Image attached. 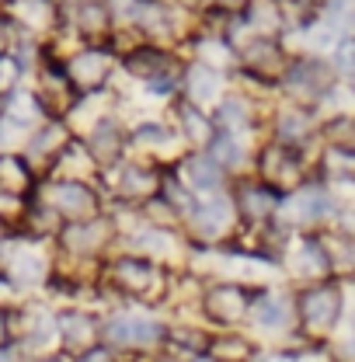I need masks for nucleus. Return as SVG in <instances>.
Returning a JSON list of instances; mask_svg holds the SVG:
<instances>
[{"instance_id": "7", "label": "nucleus", "mask_w": 355, "mask_h": 362, "mask_svg": "<svg viewBox=\"0 0 355 362\" xmlns=\"http://www.w3.org/2000/svg\"><path fill=\"white\" fill-rule=\"evenodd\" d=\"M115 237V226L105 216H94L84 223H63L59 230V247L70 258H98Z\"/></svg>"}, {"instance_id": "15", "label": "nucleus", "mask_w": 355, "mask_h": 362, "mask_svg": "<svg viewBox=\"0 0 355 362\" xmlns=\"http://www.w3.org/2000/svg\"><path fill=\"white\" fill-rule=\"evenodd\" d=\"M262 175L275 195L282 188H296L300 185V153H293L289 146H272L262 157Z\"/></svg>"}, {"instance_id": "5", "label": "nucleus", "mask_w": 355, "mask_h": 362, "mask_svg": "<svg viewBox=\"0 0 355 362\" xmlns=\"http://www.w3.org/2000/svg\"><path fill=\"white\" fill-rule=\"evenodd\" d=\"M42 206H49L66 223H84V220L101 216L98 213V192L91 188L88 181H59V178L45 181Z\"/></svg>"}, {"instance_id": "1", "label": "nucleus", "mask_w": 355, "mask_h": 362, "mask_svg": "<svg viewBox=\"0 0 355 362\" xmlns=\"http://www.w3.org/2000/svg\"><path fill=\"white\" fill-rule=\"evenodd\" d=\"M293 303H296V331L310 341L320 345L345 314V293L334 279H324V282H310L303 289L293 293Z\"/></svg>"}, {"instance_id": "10", "label": "nucleus", "mask_w": 355, "mask_h": 362, "mask_svg": "<svg viewBox=\"0 0 355 362\" xmlns=\"http://www.w3.org/2000/svg\"><path fill=\"white\" fill-rule=\"evenodd\" d=\"M4 272H7V279H11L18 289L42 286L45 279H49V258L39 255L35 244H21V247H11V251H7Z\"/></svg>"}, {"instance_id": "22", "label": "nucleus", "mask_w": 355, "mask_h": 362, "mask_svg": "<svg viewBox=\"0 0 355 362\" xmlns=\"http://www.w3.org/2000/svg\"><path fill=\"white\" fill-rule=\"evenodd\" d=\"M66 143H70V133H66L59 122H45V126H39V129L32 133V139H28V150H25L28 157H25V160H28V164H32V160H49V164H52Z\"/></svg>"}, {"instance_id": "19", "label": "nucleus", "mask_w": 355, "mask_h": 362, "mask_svg": "<svg viewBox=\"0 0 355 362\" xmlns=\"http://www.w3.org/2000/svg\"><path fill=\"white\" fill-rule=\"evenodd\" d=\"M0 192H7V195H14V199H28V195L35 192L32 164H28L21 153L0 150Z\"/></svg>"}, {"instance_id": "42", "label": "nucleus", "mask_w": 355, "mask_h": 362, "mask_svg": "<svg viewBox=\"0 0 355 362\" xmlns=\"http://www.w3.org/2000/svg\"><path fill=\"white\" fill-rule=\"evenodd\" d=\"M136 143H164L168 139V129L164 126H157V122H146V126H139L133 133Z\"/></svg>"}, {"instance_id": "20", "label": "nucleus", "mask_w": 355, "mask_h": 362, "mask_svg": "<svg viewBox=\"0 0 355 362\" xmlns=\"http://www.w3.org/2000/svg\"><path fill=\"white\" fill-rule=\"evenodd\" d=\"M317 240H320V247H324L331 279H334V275H355V237L352 233L334 230V233H320Z\"/></svg>"}, {"instance_id": "24", "label": "nucleus", "mask_w": 355, "mask_h": 362, "mask_svg": "<svg viewBox=\"0 0 355 362\" xmlns=\"http://www.w3.org/2000/svg\"><path fill=\"white\" fill-rule=\"evenodd\" d=\"M209 359L213 362H255L258 359V349H255L251 338H244L237 331H223V334H213Z\"/></svg>"}, {"instance_id": "34", "label": "nucleus", "mask_w": 355, "mask_h": 362, "mask_svg": "<svg viewBox=\"0 0 355 362\" xmlns=\"http://www.w3.org/2000/svg\"><path fill=\"white\" fill-rule=\"evenodd\" d=\"M324 136L331 146H338L342 153H355V119H334L324 126Z\"/></svg>"}, {"instance_id": "16", "label": "nucleus", "mask_w": 355, "mask_h": 362, "mask_svg": "<svg viewBox=\"0 0 355 362\" xmlns=\"http://www.w3.org/2000/svg\"><path fill=\"white\" fill-rule=\"evenodd\" d=\"M188 223H192L199 240H216L223 233H230V226H233V206L226 199L199 202V209L188 216Z\"/></svg>"}, {"instance_id": "45", "label": "nucleus", "mask_w": 355, "mask_h": 362, "mask_svg": "<svg viewBox=\"0 0 355 362\" xmlns=\"http://www.w3.org/2000/svg\"><path fill=\"white\" fill-rule=\"evenodd\" d=\"M14 293H18V286L7 279V272L0 269V307H7V300H11Z\"/></svg>"}, {"instance_id": "28", "label": "nucleus", "mask_w": 355, "mask_h": 362, "mask_svg": "<svg viewBox=\"0 0 355 362\" xmlns=\"http://www.w3.org/2000/svg\"><path fill=\"white\" fill-rule=\"evenodd\" d=\"M192 181V188L199 192H216L223 181V168L213 157H188L185 160V185Z\"/></svg>"}, {"instance_id": "17", "label": "nucleus", "mask_w": 355, "mask_h": 362, "mask_svg": "<svg viewBox=\"0 0 355 362\" xmlns=\"http://www.w3.org/2000/svg\"><path fill=\"white\" fill-rule=\"evenodd\" d=\"M4 14L28 32H49L56 25V4L52 0H4Z\"/></svg>"}, {"instance_id": "37", "label": "nucleus", "mask_w": 355, "mask_h": 362, "mask_svg": "<svg viewBox=\"0 0 355 362\" xmlns=\"http://www.w3.org/2000/svg\"><path fill=\"white\" fill-rule=\"evenodd\" d=\"M307 115H300V112H282L279 115V139L282 143H300V139H307Z\"/></svg>"}, {"instance_id": "33", "label": "nucleus", "mask_w": 355, "mask_h": 362, "mask_svg": "<svg viewBox=\"0 0 355 362\" xmlns=\"http://www.w3.org/2000/svg\"><path fill=\"white\" fill-rule=\"evenodd\" d=\"M244 59H248V66H251V70H258V74H272V66H279V63H282V52H279L272 42L258 39V42L248 45Z\"/></svg>"}, {"instance_id": "25", "label": "nucleus", "mask_w": 355, "mask_h": 362, "mask_svg": "<svg viewBox=\"0 0 355 362\" xmlns=\"http://www.w3.org/2000/svg\"><path fill=\"white\" fill-rule=\"evenodd\" d=\"M42 105H39V98L35 94H28V90H14L11 98H4V119L14 126V129H39L35 122L42 119Z\"/></svg>"}, {"instance_id": "29", "label": "nucleus", "mask_w": 355, "mask_h": 362, "mask_svg": "<svg viewBox=\"0 0 355 362\" xmlns=\"http://www.w3.org/2000/svg\"><path fill=\"white\" fill-rule=\"evenodd\" d=\"M185 88H188V98H192V105L199 108V101H216V90H220V77H216V70H209V66H192L188 74H185Z\"/></svg>"}, {"instance_id": "8", "label": "nucleus", "mask_w": 355, "mask_h": 362, "mask_svg": "<svg viewBox=\"0 0 355 362\" xmlns=\"http://www.w3.org/2000/svg\"><path fill=\"white\" fill-rule=\"evenodd\" d=\"M248 320L262 331H289V327H296V303H293V296L265 286V289H258Z\"/></svg>"}, {"instance_id": "36", "label": "nucleus", "mask_w": 355, "mask_h": 362, "mask_svg": "<svg viewBox=\"0 0 355 362\" xmlns=\"http://www.w3.org/2000/svg\"><path fill=\"white\" fill-rule=\"evenodd\" d=\"M209 157H213L220 168H233V164L240 160V143H237V136L216 133L213 143H209Z\"/></svg>"}, {"instance_id": "27", "label": "nucleus", "mask_w": 355, "mask_h": 362, "mask_svg": "<svg viewBox=\"0 0 355 362\" xmlns=\"http://www.w3.org/2000/svg\"><path fill=\"white\" fill-rule=\"evenodd\" d=\"M108 21H112V11L105 7V0H81L74 11V28L84 39H101L108 32Z\"/></svg>"}, {"instance_id": "23", "label": "nucleus", "mask_w": 355, "mask_h": 362, "mask_svg": "<svg viewBox=\"0 0 355 362\" xmlns=\"http://www.w3.org/2000/svg\"><path fill=\"white\" fill-rule=\"evenodd\" d=\"M286 84L293 94H307V98H317V94H324V90L331 88V74H327V66L324 63H296L293 70H289V77H286Z\"/></svg>"}, {"instance_id": "32", "label": "nucleus", "mask_w": 355, "mask_h": 362, "mask_svg": "<svg viewBox=\"0 0 355 362\" xmlns=\"http://www.w3.org/2000/svg\"><path fill=\"white\" fill-rule=\"evenodd\" d=\"M126 66H129V74L136 77H150V81H157L161 77V66H164V56H161V49H136L133 56L126 59Z\"/></svg>"}, {"instance_id": "26", "label": "nucleus", "mask_w": 355, "mask_h": 362, "mask_svg": "<svg viewBox=\"0 0 355 362\" xmlns=\"http://www.w3.org/2000/svg\"><path fill=\"white\" fill-rule=\"evenodd\" d=\"M88 150H91V157H94L98 164H115L119 153H122V129H119L115 122H108V119L94 122V133H91V139H88Z\"/></svg>"}, {"instance_id": "49", "label": "nucleus", "mask_w": 355, "mask_h": 362, "mask_svg": "<svg viewBox=\"0 0 355 362\" xmlns=\"http://www.w3.org/2000/svg\"><path fill=\"white\" fill-rule=\"evenodd\" d=\"M0 122H4V98H0Z\"/></svg>"}, {"instance_id": "40", "label": "nucleus", "mask_w": 355, "mask_h": 362, "mask_svg": "<svg viewBox=\"0 0 355 362\" xmlns=\"http://www.w3.org/2000/svg\"><path fill=\"white\" fill-rule=\"evenodd\" d=\"M334 66H338L342 74H352L355 77V39H345V42L338 45V52H334Z\"/></svg>"}, {"instance_id": "3", "label": "nucleus", "mask_w": 355, "mask_h": 362, "mask_svg": "<svg viewBox=\"0 0 355 362\" xmlns=\"http://www.w3.org/2000/svg\"><path fill=\"white\" fill-rule=\"evenodd\" d=\"M164 331L168 324L153 320L146 314H112L101 320V345L112 352H150V349H164Z\"/></svg>"}, {"instance_id": "46", "label": "nucleus", "mask_w": 355, "mask_h": 362, "mask_svg": "<svg viewBox=\"0 0 355 362\" xmlns=\"http://www.w3.org/2000/svg\"><path fill=\"white\" fill-rule=\"evenodd\" d=\"M0 362H18V352H14V345H0Z\"/></svg>"}, {"instance_id": "14", "label": "nucleus", "mask_w": 355, "mask_h": 362, "mask_svg": "<svg viewBox=\"0 0 355 362\" xmlns=\"http://www.w3.org/2000/svg\"><path fill=\"white\" fill-rule=\"evenodd\" d=\"M237 213L244 216V223L262 226L279 213V195L268 188L265 181H248L237 192Z\"/></svg>"}, {"instance_id": "18", "label": "nucleus", "mask_w": 355, "mask_h": 362, "mask_svg": "<svg viewBox=\"0 0 355 362\" xmlns=\"http://www.w3.org/2000/svg\"><path fill=\"white\" fill-rule=\"evenodd\" d=\"M49 171H56L59 181H88L94 171H98V160L91 157L88 143H81V139H70L63 150H59V157L49 164Z\"/></svg>"}, {"instance_id": "35", "label": "nucleus", "mask_w": 355, "mask_h": 362, "mask_svg": "<svg viewBox=\"0 0 355 362\" xmlns=\"http://www.w3.org/2000/svg\"><path fill=\"white\" fill-rule=\"evenodd\" d=\"M216 126H220V133L233 136L237 129H248V112H244V105L240 101H223L220 108H216Z\"/></svg>"}, {"instance_id": "43", "label": "nucleus", "mask_w": 355, "mask_h": 362, "mask_svg": "<svg viewBox=\"0 0 355 362\" xmlns=\"http://www.w3.org/2000/svg\"><path fill=\"white\" fill-rule=\"evenodd\" d=\"M77 362H115V352L105 349V345H98V349H91L84 356H77Z\"/></svg>"}, {"instance_id": "38", "label": "nucleus", "mask_w": 355, "mask_h": 362, "mask_svg": "<svg viewBox=\"0 0 355 362\" xmlns=\"http://www.w3.org/2000/svg\"><path fill=\"white\" fill-rule=\"evenodd\" d=\"M21 63L14 56H0V98H11L18 90V81H21Z\"/></svg>"}, {"instance_id": "2", "label": "nucleus", "mask_w": 355, "mask_h": 362, "mask_svg": "<svg viewBox=\"0 0 355 362\" xmlns=\"http://www.w3.org/2000/svg\"><path fill=\"white\" fill-rule=\"evenodd\" d=\"M101 279L108 289H115L126 300H153L164 293V272L157 262L139 255H119L108 265H101Z\"/></svg>"}, {"instance_id": "41", "label": "nucleus", "mask_w": 355, "mask_h": 362, "mask_svg": "<svg viewBox=\"0 0 355 362\" xmlns=\"http://www.w3.org/2000/svg\"><path fill=\"white\" fill-rule=\"evenodd\" d=\"M18 42V32H14V21L7 14H0V56H11V49Z\"/></svg>"}, {"instance_id": "13", "label": "nucleus", "mask_w": 355, "mask_h": 362, "mask_svg": "<svg viewBox=\"0 0 355 362\" xmlns=\"http://www.w3.org/2000/svg\"><path fill=\"white\" fill-rule=\"evenodd\" d=\"M286 262L293 265V272H296L300 279H307V286H310V282L331 279L327 258H324V247H320L317 237H296V240L286 247Z\"/></svg>"}, {"instance_id": "39", "label": "nucleus", "mask_w": 355, "mask_h": 362, "mask_svg": "<svg viewBox=\"0 0 355 362\" xmlns=\"http://www.w3.org/2000/svg\"><path fill=\"white\" fill-rule=\"evenodd\" d=\"M199 52L206 56V63H202V66H209V70H216V66H223V63L230 59V49H226L223 42L209 45V39H202V42H199Z\"/></svg>"}, {"instance_id": "31", "label": "nucleus", "mask_w": 355, "mask_h": 362, "mask_svg": "<svg viewBox=\"0 0 355 362\" xmlns=\"http://www.w3.org/2000/svg\"><path fill=\"white\" fill-rule=\"evenodd\" d=\"M181 122H185V136L192 139V143H213V136H216V126L192 105V101H185L181 105Z\"/></svg>"}, {"instance_id": "4", "label": "nucleus", "mask_w": 355, "mask_h": 362, "mask_svg": "<svg viewBox=\"0 0 355 362\" xmlns=\"http://www.w3.org/2000/svg\"><path fill=\"white\" fill-rule=\"evenodd\" d=\"M255 296H258V289H251L248 282H230V279H223V282H209V286L202 289L199 307H202L206 320H213L216 327L233 331L237 324H244V320L251 317Z\"/></svg>"}, {"instance_id": "11", "label": "nucleus", "mask_w": 355, "mask_h": 362, "mask_svg": "<svg viewBox=\"0 0 355 362\" xmlns=\"http://www.w3.org/2000/svg\"><path fill=\"white\" fill-rule=\"evenodd\" d=\"M209 345H213V334L195 324H171L164 331V356L178 362H195L209 356Z\"/></svg>"}, {"instance_id": "21", "label": "nucleus", "mask_w": 355, "mask_h": 362, "mask_svg": "<svg viewBox=\"0 0 355 362\" xmlns=\"http://www.w3.org/2000/svg\"><path fill=\"white\" fill-rule=\"evenodd\" d=\"M331 213V195L320 188H303L300 195H293L286 202V220L289 223H317Z\"/></svg>"}, {"instance_id": "12", "label": "nucleus", "mask_w": 355, "mask_h": 362, "mask_svg": "<svg viewBox=\"0 0 355 362\" xmlns=\"http://www.w3.org/2000/svg\"><path fill=\"white\" fill-rule=\"evenodd\" d=\"M66 77H70V84L77 88V94H81V90H98L108 81V52L98 49V45L81 49L77 56H70Z\"/></svg>"}, {"instance_id": "30", "label": "nucleus", "mask_w": 355, "mask_h": 362, "mask_svg": "<svg viewBox=\"0 0 355 362\" xmlns=\"http://www.w3.org/2000/svg\"><path fill=\"white\" fill-rule=\"evenodd\" d=\"M122 192H126L129 199H136V202H150V199H157V192H161V178H157L153 171L133 168V171H126Z\"/></svg>"}, {"instance_id": "44", "label": "nucleus", "mask_w": 355, "mask_h": 362, "mask_svg": "<svg viewBox=\"0 0 355 362\" xmlns=\"http://www.w3.org/2000/svg\"><path fill=\"white\" fill-rule=\"evenodd\" d=\"M0 345H14V331H11V310L0 307Z\"/></svg>"}, {"instance_id": "50", "label": "nucleus", "mask_w": 355, "mask_h": 362, "mask_svg": "<svg viewBox=\"0 0 355 362\" xmlns=\"http://www.w3.org/2000/svg\"><path fill=\"white\" fill-rule=\"evenodd\" d=\"M352 88H355V84H352Z\"/></svg>"}, {"instance_id": "47", "label": "nucleus", "mask_w": 355, "mask_h": 362, "mask_svg": "<svg viewBox=\"0 0 355 362\" xmlns=\"http://www.w3.org/2000/svg\"><path fill=\"white\" fill-rule=\"evenodd\" d=\"M349 352H352V359H355V327H352V334H349Z\"/></svg>"}, {"instance_id": "9", "label": "nucleus", "mask_w": 355, "mask_h": 362, "mask_svg": "<svg viewBox=\"0 0 355 362\" xmlns=\"http://www.w3.org/2000/svg\"><path fill=\"white\" fill-rule=\"evenodd\" d=\"M35 98H39L45 115H66V112H74V108L81 105V94L70 84L66 70H59V66H45L42 70Z\"/></svg>"}, {"instance_id": "48", "label": "nucleus", "mask_w": 355, "mask_h": 362, "mask_svg": "<svg viewBox=\"0 0 355 362\" xmlns=\"http://www.w3.org/2000/svg\"><path fill=\"white\" fill-rule=\"evenodd\" d=\"M153 362H178V359H171V356H161V359H153Z\"/></svg>"}, {"instance_id": "6", "label": "nucleus", "mask_w": 355, "mask_h": 362, "mask_svg": "<svg viewBox=\"0 0 355 362\" xmlns=\"http://www.w3.org/2000/svg\"><path fill=\"white\" fill-rule=\"evenodd\" d=\"M56 334H59V352L77 359V356L101 345V317H94L91 310H81V307L59 310L56 314Z\"/></svg>"}]
</instances>
